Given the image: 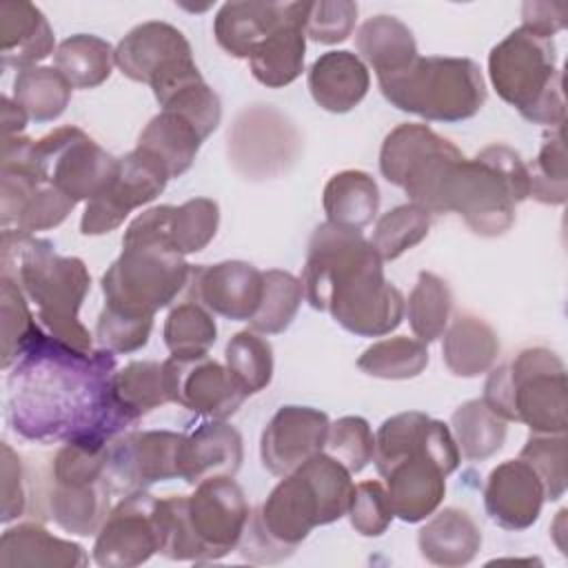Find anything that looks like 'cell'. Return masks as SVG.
<instances>
[{
	"mask_svg": "<svg viewBox=\"0 0 568 568\" xmlns=\"http://www.w3.org/2000/svg\"><path fill=\"white\" fill-rule=\"evenodd\" d=\"M324 453L337 459L351 475L362 473L375 453V435L364 417L346 415L328 426Z\"/></svg>",
	"mask_w": 568,
	"mask_h": 568,
	"instance_id": "cell-49",
	"label": "cell"
},
{
	"mask_svg": "<svg viewBox=\"0 0 568 568\" xmlns=\"http://www.w3.org/2000/svg\"><path fill=\"white\" fill-rule=\"evenodd\" d=\"M169 180L166 169L135 146L120 158V169L111 186L87 202L80 220V233L104 235L115 231L133 209L153 202Z\"/></svg>",
	"mask_w": 568,
	"mask_h": 568,
	"instance_id": "cell-18",
	"label": "cell"
},
{
	"mask_svg": "<svg viewBox=\"0 0 568 568\" xmlns=\"http://www.w3.org/2000/svg\"><path fill=\"white\" fill-rule=\"evenodd\" d=\"M0 104H2V138L20 135L27 126V120H29L27 111L16 100H11L9 95H2Z\"/></svg>",
	"mask_w": 568,
	"mask_h": 568,
	"instance_id": "cell-56",
	"label": "cell"
},
{
	"mask_svg": "<svg viewBox=\"0 0 568 568\" xmlns=\"http://www.w3.org/2000/svg\"><path fill=\"white\" fill-rule=\"evenodd\" d=\"M173 204L142 211L122 235V253L100 280L104 306L153 317L186 291L191 264L171 244Z\"/></svg>",
	"mask_w": 568,
	"mask_h": 568,
	"instance_id": "cell-5",
	"label": "cell"
},
{
	"mask_svg": "<svg viewBox=\"0 0 568 568\" xmlns=\"http://www.w3.org/2000/svg\"><path fill=\"white\" fill-rule=\"evenodd\" d=\"M224 364L246 395L264 390L273 379V348L262 333L240 331L224 348Z\"/></svg>",
	"mask_w": 568,
	"mask_h": 568,
	"instance_id": "cell-43",
	"label": "cell"
},
{
	"mask_svg": "<svg viewBox=\"0 0 568 568\" xmlns=\"http://www.w3.org/2000/svg\"><path fill=\"white\" fill-rule=\"evenodd\" d=\"M202 133L180 113L160 111L138 135V149L158 160L169 178H178L191 169L202 146Z\"/></svg>",
	"mask_w": 568,
	"mask_h": 568,
	"instance_id": "cell-33",
	"label": "cell"
},
{
	"mask_svg": "<svg viewBox=\"0 0 568 568\" xmlns=\"http://www.w3.org/2000/svg\"><path fill=\"white\" fill-rule=\"evenodd\" d=\"M291 2H224L213 20L220 49L233 58L248 60L251 53L288 18Z\"/></svg>",
	"mask_w": 568,
	"mask_h": 568,
	"instance_id": "cell-24",
	"label": "cell"
},
{
	"mask_svg": "<svg viewBox=\"0 0 568 568\" xmlns=\"http://www.w3.org/2000/svg\"><path fill=\"white\" fill-rule=\"evenodd\" d=\"M73 87L55 67L20 69L13 80V100L36 122H53L69 106Z\"/></svg>",
	"mask_w": 568,
	"mask_h": 568,
	"instance_id": "cell-38",
	"label": "cell"
},
{
	"mask_svg": "<svg viewBox=\"0 0 568 568\" xmlns=\"http://www.w3.org/2000/svg\"><path fill=\"white\" fill-rule=\"evenodd\" d=\"M526 197L528 164L508 144H490L453 166L442 186L439 215L457 213L475 235L497 237L513 226L515 206Z\"/></svg>",
	"mask_w": 568,
	"mask_h": 568,
	"instance_id": "cell-8",
	"label": "cell"
},
{
	"mask_svg": "<svg viewBox=\"0 0 568 568\" xmlns=\"http://www.w3.org/2000/svg\"><path fill=\"white\" fill-rule=\"evenodd\" d=\"M426 366V344L408 335L379 339L357 357V368L377 379H413L422 375Z\"/></svg>",
	"mask_w": 568,
	"mask_h": 568,
	"instance_id": "cell-40",
	"label": "cell"
},
{
	"mask_svg": "<svg viewBox=\"0 0 568 568\" xmlns=\"http://www.w3.org/2000/svg\"><path fill=\"white\" fill-rule=\"evenodd\" d=\"M162 373L169 402L209 419H229L248 397L226 364L209 355H171L162 362Z\"/></svg>",
	"mask_w": 568,
	"mask_h": 568,
	"instance_id": "cell-19",
	"label": "cell"
},
{
	"mask_svg": "<svg viewBox=\"0 0 568 568\" xmlns=\"http://www.w3.org/2000/svg\"><path fill=\"white\" fill-rule=\"evenodd\" d=\"M355 49L364 64L379 75L406 69L419 53L413 31L395 16H373L364 20L355 33Z\"/></svg>",
	"mask_w": 568,
	"mask_h": 568,
	"instance_id": "cell-32",
	"label": "cell"
},
{
	"mask_svg": "<svg viewBox=\"0 0 568 568\" xmlns=\"http://www.w3.org/2000/svg\"><path fill=\"white\" fill-rule=\"evenodd\" d=\"M160 555L173 561H217L240 546L251 508L233 477H211L193 495H166L158 504Z\"/></svg>",
	"mask_w": 568,
	"mask_h": 568,
	"instance_id": "cell-7",
	"label": "cell"
},
{
	"mask_svg": "<svg viewBox=\"0 0 568 568\" xmlns=\"http://www.w3.org/2000/svg\"><path fill=\"white\" fill-rule=\"evenodd\" d=\"M499 355L495 328L473 313H457L444 331L442 359L455 377H479L488 373Z\"/></svg>",
	"mask_w": 568,
	"mask_h": 568,
	"instance_id": "cell-31",
	"label": "cell"
},
{
	"mask_svg": "<svg viewBox=\"0 0 568 568\" xmlns=\"http://www.w3.org/2000/svg\"><path fill=\"white\" fill-rule=\"evenodd\" d=\"M322 206L326 213V222L362 231L375 220L379 211V186L366 171H339L326 182L322 193Z\"/></svg>",
	"mask_w": 568,
	"mask_h": 568,
	"instance_id": "cell-34",
	"label": "cell"
},
{
	"mask_svg": "<svg viewBox=\"0 0 568 568\" xmlns=\"http://www.w3.org/2000/svg\"><path fill=\"white\" fill-rule=\"evenodd\" d=\"M428 229L430 213L413 202H406L377 220L371 244L384 262H393L417 246L428 235Z\"/></svg>",
	"mask_w": 568,
	"mask_h": 568,
	"instance_id": "cell-44",
	"label": "cell"
},
{
	"mask_svg": "<svg viewBox=\"0 0 568 568\" xmlns=\"http://www.w3.org/2000/svg\"><path fill=\"white\" fill-rule=\"evenodd\" d=\"M264 291V273L242 260L191 266L186 295L213 315L231 322H248Z\"/></svg>",
	"mask_w": 568,
	"mask_h": 568,
	"instance_id": "cell-20",
	"label": "cell"
},
{
	"mask_svg": "<svg viewBox=\"0 0 568 568\" xmlns=\"http://www.w3.org/2000/svg\"><path fill=\"white\" fill-rule=\"evenodd\" d=\"M419 555L444 568L470 564L481 548V530L477 521L462 508H444L433 513L417 532Z\"/></svg>",
	"mask_w": 568,
	"mask_h": 568,
	"instance_id": "cell-29",
	"label": "cell"
},
{
	"mask_svg": "<svg viewBox=\"0 0 568 568\" xmlns=\"http://www.w3.org/2000/svg\"><path fill=\"white\" fill-rule=\"evenodd\" d=\"M115 67L133 82L149 84L155 100L173 87L200 75L184 33L160 20L133 27L113 51Z\"/></svg>",
	"mask_w": 568,
	"mask_h": 568,
	"instance_id": "cell-15",
	"label": "cell"
},
{
	"mask_svg": "<svg viewBox=\"0 0 568 568\" xmlns=\"http://www.w3.org/2000/svg\"><path fill=\"white\" fill-rule=\"evenodd\" d=\"M87 564L89 557L80 544L55 537L38 521L11 526L0 537L2 568H80Z\"/></svg>",
	"mask_w": 568,
	"mask_h": 568,
	"instance_id": "cell-28",
	"label": "cell"
},
{
	"mask_svg": "<svg viewBox=\"0 0 568 568\" xmlns=\"http://www.w3.org/2000/svg\"><path fill=\"white\" fill-rule=\"evenodd\" d=\"M488 78L497 95L530 124L564 126V75L550 38H541L524 27L510 31L488 53Z\"/></svg>",
	"mask_w": 568,
	"mask_h": 568,
	"instance_id": "cell-10",
	"label": "cell"
},
{
	"mask_svg": "<svg viewBox=\"0 0 568 568\" xmlns=\"http://www.w3.org/2000/svg\"><path fill=\"white\" fill-rule=\"evenodd\" d=\"M464 153L428 124L395 126L379 149V173L399 186L408 200L430 215H439L442 186Z\"/></svg>",
	"mask_w": 568,
	"mask_h": 568,
	"instance_id": "cell-12",
	"label": "cell"
},
{
	"mask_svg": "<svg viewBox=\"0 0 568 568\" xmlns=\"http://www.w3.org/2000/svg\"><path fill=\"white\" fill-rule=\"evenodd\" d=\"M508 422L493 413L484 399H468L450 415V433L457 450L468 462H484L501 450Z\"/></svg>",
	"mask_w": 568,
	"mask_h": 568,
	"instance_id": "cell-35",
	"label": "cell"
},
{
	"mask_svg": "<svg viewBox=\"0 0 568 568\" xmlns=\"http://www.w3.org/2000/svg\"><path fill=\"white\" fill-rule=\"evenodd\" d=\"M346 515L355 532H359L362 537L384 535L395 517L388 501V493L377 479L359 481L353 488Z\"/></svg>",
	"mask_w": 568,
	"mask_h": 568,
	"instance_id": "cell-50",
	"label": "cell"
},
{
	"mask_svg": "<svg viewBox=\"0 0 568 568\" xmlns=\"http://www.w3.org/2000/svg\"><path fill=\"white\" fill-rule=\"evenodd\" d=\"M242 457L244 448L237 428L226 419H211L182 437L178 477L191 486L211 477H235Z\"/></svg>",
	"mask_w": 568,
	"mask_h": 568,
	"instance_id": "cell-23",
	"label": "cell"
},
{
	"mask_svg": "<svg viewBox=\"0 0 568 568\" xmlns=\"http://www.w3.org/2000/svg\"><path fill=\"white\" fill-rule=\"evenodd\" d=\"M302 297H304V286L300 277L280 268L264 271L262 302L255 315L248 320L251 331L262 335L284 333L295 320Z\"/></svg>",
	"mask_w": 568,
	"mask_h": 568,
	"instance_id": "cell-41",
	"label": "cell"
},
{
	"mask_svg": "<svg viewBox=\"0 0 568 568\" xmlns=\"http://www.w3.org/2000/svg\"><path fill=\"white\" fill-rule=\"evenodd\" d=\"M568 4L566 2H524L521 4V27L550 38L566 27Z\"/></svg>",
	"mask_w": 568,
	"mask_h": 568,
	"instance_id": "cell-55",
	"label": "cell"
},
{
	"mask_svg": "<svg viewBox=\"0 0 568 568\" xmlns=\"http://www.w3.org/2000/svg\"><path fill=\"white\" fill-rule=\"evenodd\" d=\"M182 433L126 430L106 446V481L111 493L146 490L178 477Z\"/></svg>",
	"mask_w": 568,
	"mask_h": 568,
	"instance_id": "cell-17",
	"label": "cell"
},
{
	"mask_svg": "<svg viewBox=\"0 0 568 568\" xmlns=\"http://www.w3.org/2000/svg\"><path fill=\"white\" fill-rule=\"evenodd\" d=\"M75 202L67 197L62 191H58L51 184L40 186L22 206L20 215L13 222V229L33 235L36 231H47L67 220V215L73 211Z\"/></svg>",
	"mask_w": 568,
	"mask_h": 568,
	"instance_id": "cell-53",
	"label": "cell"
},
{
	"mask_svg": "<svg viewBox=\"0 0 568 568\" xmlns=\"http://www.w3.org/2000/svg\"><path fill=\"white\" fill-rule=\"evenodd\" d=\"M546 501L544 484L524 459L497 464L484 486V508L493 524L504 530L530 528Z\"/></svg>",
	"mask_w": 568,
	"mask_h": 568,
	"instance_id": "cell-22",
	"label": "cell"
},
{
	"mask_svg": "<svg viewBox=\"0 0 568 568\" xmlns=\"http://www.w3.org/2000/svg\"><path fill=\"white\" fill-rule=\"evenodd\" d=\"M113 373L111 351H78L38 324L7 379V419L31 442H111L133 426L113 399Z\"/></svg>",
	"mask_w": 568,
	"mask_h": 568,
	"instance_id": "cell-1",
	"label": "cell"
},
{
	"mask_svg": "<svg viewBox=\"0 0 568 568\" xmlns=\"http://www.w3.org/2000/svg\"><path fill=\"white\" fill-rule=\"evenodd\" d=\"M302 149L297 126L273 104H251L235 115L226 135L231 166L246 180H273L286 173Z\"/></svg>",
	"mask_w": 568,
	"mask_h": 568,
	"instance_id": "cell-14",
	"label": "cell"
},
{
	"mask_svg": "<svg viewBox=\"0 0 568 568\" xmlns=\"http://www.w3.org/2000/svg\"><path fill=\"white\" fill-rule=\"evenodd\" d=\"M33 162L40 178L75 204L91 202L106 191L120 169V158L71 124L33 140Z\"/></svg>",
	"mask_w": 568,
	"mask_h": 568,
	"instance_id": "cell-13",
	"label": "cell"
},
{
	"mask_svg": "<svg viewBox=\"0 0 568 568\" xmlns=\"http://www.w3.org/2000/svg\"><path fill=\"white\" fill-rule=\"evenodd\" d=\"M357 20V4L351 0H315L308 2L304 33L320 44L344 42Z\"/></svg>",
	"mask_w": 568,
	"mask_h": 568,
	"instance_id": "cell-51",
	"label": "cell"
},
{
	"mask_svg": "<svg viewBox=\"0 0 568 568\" xmlns=\"http://www.w3.org/2000/svg\"><path fill=\"white\" fill-rule=\"evenodd\" d=\"M459 459L450 428L426 413H397L377 428L373 462L386 479L393 515L406 524L424 521L439 508L446 477Z\"/></svg>",
	"mask_w": 568,
	"mask_h": 568,
	"instance_id": "cell-4",
	"label": "cell"
},
{
	"mask_svg": "<svg viewBox=\"0 0 568 568\" xmlns=\"http://www.w3.org/2000/svg\"><path fill=\"white\" fill-rule=\"evenodd\" d=\"M111 393L120 413L135 424L153 408L169 404L162 364L149 359L129 362L124 368L113 373Z\"/></svg>",
	"mask_w": 568,
	"mask_h": 568,
	"instance_id": "cell-37",
	"label": "cell"
},
{
	"mask_svg": "<svg viewBox=\"0 0 568 568\" xmlns=\"http://www.w3.org/2000/svg\"><path fill=\"white\" fill-rule=\"evenodd\" d=\"M530 197L541 204H564L568 195V166L564 126L550 129L532 164H528Z\"/></svg>",
	"mask_w": 568,
	"mask_h": 568,
	"instance_id": "cell-45",
	"label": "cell"
},
{
	"mask_svg": "<svg viewBox=\"0 0 568 568\" xmlns=\"http://www.w3.org/2000/svg\"><path fill=\"white\" fill-rule=\"evenodd\" d=\"M481 399L501 419L524 424L530 433L564 435L568 428L566 366L550 348L528 346L490 368Z\"/></svg>",
	"mask_w": 568,
	"mask_h": 568,
	"instance_id": "cell-9",
	"label": "cell"
},
{
	"mask_svg": "<svg viewBox=\"0 0 568 568\" xmlns=\"http://www.w3.org/2000/svg\"><path fill=\"white\" fill-rule=\"evenodd\" d=\"M109 481H53L49 479V517L67 532L89 537L100 530L109 515Z\"/></svg>",
	"mask_w": 568,
	"mask_h": 568,
	"instance_id": "cell-30",
	"label": "cell"
},
{
	"mask_svg": "<svg viewBox=\"0 0 568 568\" xmlns=\"http://www.w3.org/2000/svg\"><path fill=\"white\" fill-rule=\"evenodd\" d=\"M158 504L160 497L146 490L126 493L95 532L93 561L102 568H133L160 552Z\"/></svg>",
	"mask_w": 568,
	"mask_h": 568,
	"instance_id": "cell-16",
	"label": "cell"
},
{
	"mask_svg": "<svg viewBox=\"0 0 568 568\" xmlns=\"http://www.w3.org/2000/svg\"><path fill=\"white\" fill-rule=\"evenodd\" d=\"M153 328V317H133L111 308H102L95 324V342L113 355H124L146 346Z\"/></svg>",
	"mask_w": 568,
	"mask_h": 568,
	"instance_id": "cell-52",
	"label": "cell"
},
{
	"mask_svg": "<svg viewBox=\"0 0 568 568\" xmlns=\"http://www.w3.org/2000/svg\"><path fill=\"white\" fill-rule=\"evenodd\" d=\"M371 87L368 67L353 51H326L308 69V91L328 113H348Z\"/></svg>",
	"mask_w": 568,
	"mask_h": 568,
	"instance_id": "cell-26",
	"label": "cell"
},
{
	"mask_svg": "<svg viewBox=\"0 0 568 568\" xmlns=\"http://www.w3.org/2000/svg\"><path fill=\"white\" fill-rule=\"evenodd\" d=\"M2 275L11 277L36 304L40 326L55 339L93 351V339L78 313L91 288V275L80 257L58 255L49 240L2 229Z\"/></svg>",
	"mask_w": 568,
	"mask_h": 568,
	"instance_id": "cell-6",
	"label": "cell"
},
{
	"mask_svg": "<svg viewBox=\"0 0 568 568\" xmlns=\"http://www.w3.org/2000/svg\"><path fill=\"white\" fill-rule=\"evenodd\" d=\"M162 335L173 357H200L215 344L217 326L211 311L186 300L169 311Z\"/></svg>",
	"mask_w": 568,
	"mask_h": 568,
	"instance_id": "cell-42",
	"label": "cell"
},
{
	"mask_svg": "<svg viewBox=\"0 0 568 568\" xmlns=\"http://www.w3.org/2000/svg\"><path fill=\"white\" fill-rule=\"evenodd\" d=\"M351 473L328 453H317L284 475L251 513L240 539V555L253 564H277L317 526L342 519L353 495Z\"/></svg>",
	"mask_w": 568,
	"mask_h": 568,
	"instance_id": "cell-3",
	"label": "cell"
},
{
	"mask_svg": "<svg viewBox=\"0 0 568 568\" xmlns=\"http://www.w3.org/2000/svg\"><path fill=\"white\" fill-rule=\"evenodd\" d=\"M450 311L453 293L446 280L430 271H422L404 306L413 335L424 344L435 342L444 335L450 322Z\"/></svg>",
	"mask_w": 568,
	"mask_h": 568,
	"instance_id": "cell-39",
	"label": "cell"
},
{
	"mask_svg": "<svg viewBox=\"0 0 568 568\" xmlns=\"http://www.w3.org/2000/svg\"><path fill=\"white\" fill-rule=\"evenodd\" d=\"M22 477V462L18 453L2 442V524H9L24 513L27 493Z\"/></svg>",
	"mask_w": 568,
	"mask_h": 568,
	"instance_id": "cell-54",
	"label": "cell"
},
{
	"mask_svg": "<svg viewBox=\"0 0 568 568\" xmlns=\"http://www.w3.org/2000/svg\"><path fill=\"white\" fill-rule=\"evenodd\" d=\"M519 459H524L541 479L544 493L548 501H557L564 497L566 486H568V473H566V462H568V439L564 435H539L530 433L526 439Z\"/></svg>",
	"mask_w": 568,
	"mask_h": 568,
	"instance_id": "cell-47",
	"label": "cell"
},
{
	"mask_svg": "<svg viewBox=\"0 0 568 568\" xmlns=\"http://www.w3.org/2000/svg\"><path fill=\"white\" fill-rule=\"evenodd\" d=\"M328 426V415L317 408L295 404L277 408L262 430V466L275 477L293 473L306 459L324 450Z\"/></svg>",
	"mask_w": 568,
	"mask_h": 568,
	"instance_id": "cell-21",
	"label": "cell"
},
{
	"mask_svg": "<svg viewBox=\"0 0 568 568\" xmlns=\"http://www.w3.org/2000/svg\"><path fill=\"white\" fill-rule=\"evenodd\" d=\"M55 44L53 29L44 13L22 0L0 4V58L2 67L29 69L49 58Z\"/></svg>",
	"mask_w": 568,
	"mask_h": 568,
	"instance_id": "cell-27",
	"label": "cell"
},
{
	"mask_svg": "<svg viewBox=\"0 0 568 568\" xmlns=\"http://www.w3.org/2000/svg\"><path fill=\"white\" fill-rule=\"evenodd\" d=\"M390 106L433 122L477 115L488 98L481 69L470 58L417 55L406 69L377 78Z\"/></svg>",
	"mask_w": 568,
	"mask_h": 568,
	"instance_id": "cell-11",
	"label": "cell"
},
{
	"mask_svg": "<svg viewBox=\"0 0 568 568\" xmlns=\"http://www.w3.org/2000/svg\"><path fill=\"white\" fill-rule=\"evenodd\" d=\"M220 224V206L211 197H193L173 209L171 244L184 257L209 246Z\"/></svg>",
	"mask_w": 568,
	"mask_h": 568,
	"instance_id": "cell-46",
	"label": "cell"
},
{
	"mask_svg": "<svg viewBox=\"0 0 568 568\" xmlns=\"http://www.w3.org/2000/svg\"><path fill=\"white\" fill-rule=\"evenodd\" d=\"M113 47L91 33H75L62 40L53 53V67L64 75L73 89H95L109 80Z\"/></svg>",
	"mask_w": 568,
	"mask_h": 568,
	"instance_id": "cell-36",
	"label": "cell"
},
{
	"mask_svg": "<svg viewBox=\"0 0 568 568\" xmlns=\"http://www.w3.org/2000/svg\"><path fill=\"white\" fill-rule=\"evenodd\" d=\"M0 306H2V368H11L38 328L27 295L7 275L0 277Z\"/></svg>",
	"mask_w": 568,
	"mask_h": 568,
	"instance_id": "cell-48",
	"label": "cell"
},
{
	"mask_svg": "<svg viewBox=\"0 0 568 568\" xmlns=\"http://www.w3.org/2000/svg\"><path fill=\"white\" fill-rule=\"evenodd\" d=\"M306 9L308 2H291L288 18L251 53L248 67L260 84L282 89L302 75L306 53Z\"/></svg>",
	"mask_w": 568,
	"mask_h": 568,
	"instance_id": "cell-25",
	"label": "cell"
},
{
	"mask_svg": "<svg viewBox=\"0 0 568 568\" xmlns=\"http://www.w3.org/2000/svg\"><path fill=\"white\" fill-rule=\"evenodd\" d=\"M300 280L306 302L353 335L382 337L402 324L406 300L386 282L384 260L362 231L315 226Z\"/></svg>",
	"mask_w": 568,
	"mask_h": 568,
	"instance_id": "cell-2",
	"label": "cell"
}]
</instances>
